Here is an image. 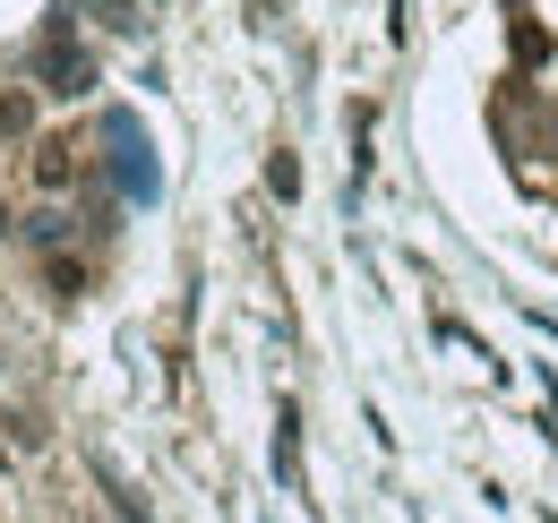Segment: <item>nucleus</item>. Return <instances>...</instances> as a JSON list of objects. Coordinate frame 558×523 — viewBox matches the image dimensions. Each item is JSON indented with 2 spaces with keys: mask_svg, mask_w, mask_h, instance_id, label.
<instances>
[{
  "mask_svg": "<svg viewBox=\"0 0 558 523\" xmlns=\"http://www.w3.org/2000/svg\"><path fill=\"white\" fill-rule=\"evenodd\" d=\"M104 146H112L121 190H130V197H155V163H146V137H138V121H130V112H112V121H104Z\"/></svg>",
  "mask_w": 558,
  "mask_h": 523,
  "instance_id": "f03ea898",
  "label": "nucleus"
},
{
  "mask_svg": "<svg viewBox=\"0 0 558 523\" xmlns=\"http://www.w3.org/2000/svg\"><path fill=\"white\" fill-rule=\"evenodd\" d=\"M44 283H52L61 301H77V292H86V266H77V258H61V250H52V266H44Z\"/></svg>",
  "mask_w": 558,
  "mask_h": 523,
  "instance_id": "423d86ee",
  "label": "nucleus"
},
{
  "mask_svg": "<svg viewBox=\"0 0 558 523\" xmlns=\"http://www.w3.org/2000/svg\"><path fill=\"white\" fill-rule=\"evenodd\" d=\"M26 241H35V250H61V241H70V215H52V206L26 215Z\"/></svg>",
  "mask_w": 558,
  "mask_h": 523,
  "instance_id": "0eeeda50",
  "label": "nucleus"
},
{
  "mask_svg": "<svg viewBox=\"0 0 558 523\" xmlns=\"http://www.w3.org/2000/svg\"><path fill=\"white\" fill-rule=\"evenodd\" d=\"M507 44H515V61H524V69H533V61H550V35H542L533 17H515V26H507Z\"/></svg>",
  "mask_w": 558,
  "mask_h": 523,
  "instance_id": "39448f33",
  "label": "nucleus"
},
{
  "mask_svg": "<svg viewBox=\"0 0 558 523\" xmlns=\"http://www.w3.org/2000/svg\"><path fill=\"white\" fill-rule=\"evenodd\" d=\"M77 181V146L70 137H44V146H35V190H70Z\"/></svg>",
  "mask_w": 558,
  "mask_h": 523,
  "instance_id": "7ed1b4c3",
  "label": "nucleus"
},
{
  "mask_svg": "<svg viewBox=\"0 0 558 523\" xmlns=\"http://www.w3.org/2000/svg\"><path fill=\"white\" fill-rule=\"evenodd\" d=\"M26 130H35V95H26V86H9V95H0V146H17Z\"/></svg>",
  "mask_w": 558,
  "mask_h": 523,
  "instance_id": "20e7f679",
  "label": "nucleus"
},
{
  "mask_svg": "<svg viewBox=\"0 0 558 523\" xmlns=\"http://www.w3.org/2000/svg\"><path fill=\"white\" fill-rule=\"evenodd\" d=\"M35 77H44V95H86V86H95V61L77 52L70 17L44 26V44H35Z\"/></svg>",
  "mask_w": 558,
  "mask_h": 523,
  "instance_id": "f257e3e1",
  "label": "nucleus"
},
{
  "mask_svg": "<svg viewBox=\"0 0 558 523\" xmlns=\"http://www.w3.org/2000/svg\"><path fill=\"white\" fill-rule=\"evenodd\" d=\"M267 190H276V197H301V163H292V155H267Z\"/></svg>",
  "mask_w": 558,
  "mask_h": 523,
  "instance_id": "6e6552de",
  "label": "nucleus"
}]
</instances>
